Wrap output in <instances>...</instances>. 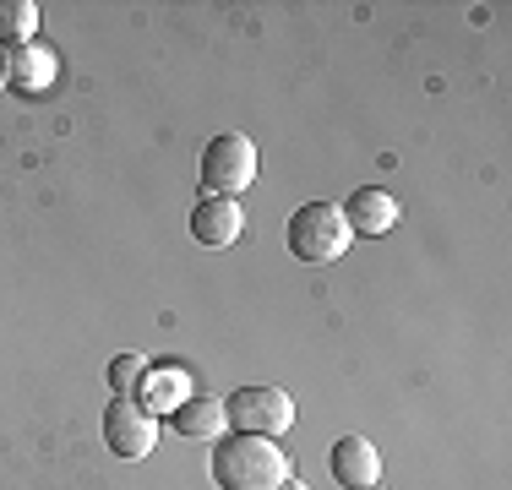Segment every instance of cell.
Listing matches in <instances>:
<instances>
[{
    "mask_svg": "<svg viewBox=\"0 0 512 490\" xmlns=\"http://www.w3.org/2000/svg\"><path fill=\"white\" fill-rule=\"evenodd\" d=\"M289 480V458L278 441L229 431L213 441V485L218 490H278Z\"/></svg>",
    "mask_w": 512,
    "mask_h": 490,
    "instance_id": "obj_1",
    "label": "cell"
},
{
    "mask_svg": "<svg viewBox=\"0 0 512 490\" xmlns=\"http://www.w3.org/2000/svg\"><path fill=\"white\" fill-rule=\"evenodd\" d=\"M284 240H289V256H295V262L327 267V262H338V256L349 251V240H355V235H349V218H344V207H338V202H306V207L289 213Z\"/></svg>",
    "mask_w": 512,
    "mask_h": 490,
    "instance_id": "obj_2",
    "label": "cell"
},
{
    "mask_svg": "<svg viewBox=\"0 0 512 490\" xmlns=\"http://www.w3.org/2000/svg\"><path fill=\"white\" fill-rule=\"evenodd\" d=\"M256 142L240 137V131H218L213 142L202 147V196H240L256 186Z\"/></svg>",
    "mask_w": 512,
    "mask_h": 490,
    "instance_id": "obj_3",
    "label": "cell"
},
{
    "mask_svg": "<svg viewBox=\"0 0 512 490\" xmlns=\"http://www.w3.org/2000/svg\"><path fill=\"white\" fill-rule=\"evenodd\" d=\"M224 425L229 431L278 441L289 425H295V403H289L284 387H235L224 398Z\"/></svg>",
    "mask_w": 512,
    "mask_h": 490,
    "instance_id": "obj_4",
    "label": "cell"
},
{
    "mask_svg": "<svg viewBox=\"0 0 512 490\" xmlns=\"http://www.w3.org/2000/svg\"><path fill=\"white\" fill-rule=\"evenodd\" d=\"M104 447L126 463H142L158 447V414L142 398H115L104 409Z\"/></svg>",
    "mask_w": 512,
    "mask_h": 490,
    "instance_id": "obj_5",
    "label": "cell"
},
{
    "mask_svg": "<svg viewBox=\"0 0 512 490\" xmlns=\"http://www.w3.org/2000/svg\"><path fill=\"white\" fill-rule=\"evenodd\" d=\"M344 218H349V235L382 240V235H393V229H398L404 207H398V196H393V191H382V186H360V191H349Z\"/></svg>",
    "mask_w": 512,
    "mask_h": 490,
    "instance_id": "obj_6",
    "label": "cell"
},
{
    "mask_svg": "<svg viewBox=\"0 0 512 490\" xmlns=\"http://www.w3.org/2000/svg\"><path fill=\"white\" fill-rule=\"evenodd\" d=\"M240 229H246V213H240L235 196H202V202L191 207V240L207 245V251H224V245H235Z\"/></svg>",
    "mask_w": 512,
    "mask_h": 490,
    "instance_id": "obj_7",
    "label": "cell"
},
{
    "mask_svg": "<svg viewBox=\"0 0 512 490\" xmlns=\"http://www.w3.org/2000/svg\"><path fill=\"white\" fill-rule=\"evenodd\" d=\"M327 469H333V480L344 490H365V485L382 480V452L365 436H338L333 452H327Z\"/></svg>",
    "mask_w": 512,
    "mask_h": 490,
    "instance_id": "obj_8",
    "label": "cell"
},
{
    "mask_svg": "<svg viewBox=\"0 0 512 490\" xmlns=\"http://www.w3.org/2000/svg\"><path fill=\"white\" fill-rule=\"evenodd\" d=\"M55 77H60V60H55L50 44L33 39V44L11 49V88H17V93H44Z\"/></svg>",
    "mask_w": 512,
    "mask_h": 490,
    "instance_id": "obj_9",
    "label": "cell"
},
{
    "mask_svg": "<svg viewBox=\"0 0 512 490\" xmlns=\"http://www.w3.org/2000/svg\"><path fill=\"white\" fill-rule=\"evenodd\" d=\"M169 420H175V436L218 441V436H224V403H218V398H202V392H191V398H180L175 409H169Z\"/></svg>",
    "mask_w": 512,
    "mask_h": 490,
    "instance_id": "obj_10",
    "label": "cell"
},
{
    "mask_svg": "<svg viewBox=\"0 0 512 490\" xmlns=\"http://www.w3.org/2000/svg\"><path fill=\"white\" fill-rule=\"evenodd\" d=\"M33 33H39V6L33 0H0V44L22 49L33 44Z\"/></svg>",
    "mask_w": 512,
    "mask_h": 490,
    "instance_id": "obj_11",
    "label": "cell"
},
{
    "mask_svg": "<svg viewBox=\"0 0 512 490\" xmlns=\"http://www.w3.org/2000/svg\"><path fill=\"white\" fill-rule=\"evenodd\" d=\"M142 387H148V360L142 354H115L109 360V392L115 398H142Z\"/></svg>",
    "mask_w": 512,
    "mask_h": 490,
    "instance_id": "obj_12",
    "label": "cell"
},
{
    "mask_svg": "<svg viewBox=\"0 0 512 490\" xmlns=\"http://www.w3.org/2000/svg\"><path fill=\"white\" fill-rule=\"evenodd\" d=\"M0 88H11V49L0 44Z\"/></svg>",
    "mask_w": 512,
    "mask_h": 490,
    "instance_id": "obj_13",
    "label": "cell"
},
{
    "mask_svg": "<svg viewBox=\"0 0 512 490\" xmlns=\"http://www.w3.org/2000/svg\"><path fill=\"white\" fill-rule=\"evenodd\" d=\"M278 490H311V485H306V480H295V474H289V480L278 485Z\"/></svg>",
    "mask_w": 512,
    "mask_h": 490,
    "instance_id": "obj_14",
    "label": "cell"
},
{
    "mask_svg": "<svg viewBox=\"0 0 512 490\" xmlns=\"http://www.w3.org/2000/svg\"><path fill=\"white\" fill-rule=\"evenodd\" d=\"M365 490H382V485H365Z\"/></svg>",
    "mask_w": 512,
    "mask_h": 490,
    "instance_id": "obj_15",
    "label": "cell"
}]
</instances>
